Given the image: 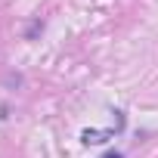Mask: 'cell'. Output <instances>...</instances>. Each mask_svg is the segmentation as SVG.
<instances>
[{"label":"cell","mask_w":158,"mask_h":158,"mask_svg":"<svg viewBox=\"0 0 158 158\" xmlns=\"http://www.w3.org/2000/svg\"><path fill=\"white\" fill-rule=\"evenodd\" d=\"M109 136H112V130H84V133H81V139H84L87 146H90V143H106Z\"/></svg>","instance_id":"cell-1"},{"label":"cell","mask_w":158,"mask_h":158,"mask_svg":"<svg viewBox=\"0 0 158 158\" xmlns=\"http://www.w3.org/2000/svg\"><path fill=\"white\" fill-rule=\"evenodd\" d=\"M102 158H124V155H121V152H115V149H112V152H106V155H102Z\"/></svg>","instance_id":"cell-2"}]
</instances>
